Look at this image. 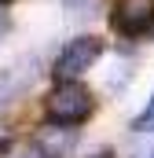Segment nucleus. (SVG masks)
<instances>
[{"instance_id":"nucleus-3","label":"nucleus","mask_w":154,"mask_h":158,"mask_svg":"<svg viewBox=\"0 0 154 158\" xmlns=\"http://www.w3.org/2000/svg\"><path fill=\"white\" fill-rule=\"evenodd\" d=\"M110 26L121 37L154 33V0H117L114 11H110Z\"/></svg>"},{"instance_id":"nucleus-12","label":"nucleus","mask_w":154,"mask_h":158,"mask_svg":"<svg viewBox=\"0 0 154 158\" xmlns=\"http://www.w3.org/2000/svg\"><path fill=\"white\" fill-rule=\"evenodd\" d=\"M147 158H154V151H151V155H147Z\"/></svg>"},{"instance_id":"nucleus-5","label":"nucleus","mask_w":154,"mask_h":158,"mask_svg":"<svg viewBox=\"0 0 154 158\" xmlns=\"http://www.w3.org/2000/svg\"><path fill=\"white\" fill-rule=\"evenodd\" d=\"M74 140H77L74 129H66V125H63V129H51V132H44V136H40V140H37V151H44L48 158H63L70 147H74Z\"/></svg>"},{"instance_id":"nucleus-10","label":"nucleus","mask_w":154,"mask_h":158,"mask_svg":"<svg viewBox=\"0 0 154 158\" xmlns=\"http://www.w3.org/2000/svg\"><path fill=\"white\" fill-rule=\"evenodd\" d=\"M4 4H15V0H0V7H4Z\"/></svg>"},{"instance_id":"nucleus-9","label":"nucleus","mask_w":154,"mask_h":158,"mask_svg":"<svg viewBox=\"0 0 154 158\" xmlns=\"http://www.w3.org/2000/svg\"><path fill=\"white\" fill-rule=\"evenodd\" d=\"M7 143H11V140H7V136H0V155L7 151Z\"/></svg>"},{"instance_id":"nucleus-4","label":"nucleus","mask_w":154,"mask_h":158,"mask_svg":"<svg viewBox=\"0 0 154 158\" xmlns=\"http://www.w3.org/2000/svg\"><path fill=\"white\" fill-rule=\"evenodd\" d=\"M33 81V59H22L7 70H0V107H7L11 99H18Z\"/></svg>"},{"instance_id":"nucleus-7","label":"nucleus","mask_w":154,"mask_h":158,"mask_svg":"<svg viewBox=\"0 0 154 158\" xmlns=\"http://www.w3.org/2000/svg\"><path fill=\"white\" fill-rule=\"evenodd\" d=\"M4 33H7V15L0 11V37H4Z\"/></svg>"},{"instance_id":"nucleus-2","label":"nucleus","mask_w":154,"mask_h":158,"mask_svg":"<svg viewBox=\"0 0 154 158\" xmlns=\"http://www.w3.org/2000/svg\"><path fill=\"white\" fill-rule=\"evenodd\" d=\"M99 55H103V40L99 37H74V40H66V48L55 55L51 74H55V81H77Z\"/></svg>"},{"instance_id":"nucleus-8","label":"nucleus","mask_w":154,"mask_h":158,"mask_svg":"<svg viewBox=\"0 0 154 158\" xmlns=\"http://www.w3.org/2000/svg\"><path fill=\"white\" fill-rule=\"evenodd\" d=\"M22 158H48V155H44V151H37V147H33L30 155H22Z\"/></svg>"},{"instance_id":"nucleus-11","label":"nucleus","mask_w":154,"mask_h":158,"mask_svg":"<svg viewBox=\"0 0 154 158\" xmlns=\"http://www.w3.org/2000/svg\"><path fill=\"white\" fill-rule=\"evenodd\" d=\"M92 158H110V155H92Z\"/></svg>"},{"instance_id":"nucleus-6","label":"nucleus","mask_w":154,"mask_h":158,"mask_svg":"<svg viewBox=\"0 0 154 158\" xmlns=\"http://www.w3.org/2000/svg\"><path fill=\"white\" fill-rule=\"evenodd\" d=\"M132 132H154V96L147 99V107L132 118Z\"/></svg>"},{"instance_id":"nucleus-1","label":"nucleus","mask_w":154,"mask_h":158,"mask_svg":"<svg viewBox=\"0 0 154 158\" xmlns=\"http://www.w3.org/2000/svg\"><path fill=\"white\" fill-rule=\"evenodd\" d=\"M44 110H48V121H51V125H66V129H74V125H81V121L92 118V110H95V96H92L81 81H59V85L48 92Z\"/></svg>"}]
</instances>
